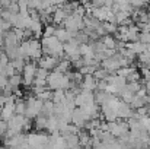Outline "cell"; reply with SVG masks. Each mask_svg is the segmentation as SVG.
I'll return each mask as SVG.
<instances>
[{
    "mask_svg": "<svg viewBox=\"0 0 150 149\" xmlns=\"http://www.w3.org/2000/svg\"><path fill=\"white\" fill-rule=\"evenodd\" d=\"M146 12H147V16H149V19H150V6L147 7V10H146Z\"/></svg>",
    "mask_w": 150,
    "mask_h": 149,
    "instance_id": "484cf974",
    "label": "cell"
},
{
    "mask_svg": "<svg viewBox=\"0 0 150 149\" xmlns=\"http://www.w3.org/2000/svg\"><path fill=\"white\" fill-rule=\"evenodd\" d=\"M142 86H143L142 81H140V82H127L125 89H127V91H130V92H133V94H136V92H137Z\"/></svg>",
    "mask_w": 150,
    "mask_h": 149,
    "instance_id": "d6986e66",
    "label": "cell"
},
{
    "mask_svg": "<svg viewBox=\"0 0 150 149\" xmlns=\"http://www.w3.org/2000/svg\"><path fill=\"white\" fill-rule=\"evenodd\" d=\"M134 98V94L133 92H130V91H124V92H121V95H120V99L121 101H124V102H127V104H130L131 101Z\"/></svg>",
    "mask_w": 150,
    "mask_h": 149,
    "instance_id": "ffe728a7",
    "label": "cell"
},
{
    "mask_svg": "<svg viewBox=\"0 0 150 149\" xmlns=\"http://www.w3.org/2000/svg\"><path fill=\"white\" fill-rule=\"evenodd\" d=\"M147 114L150 115V104H147Z\"/></svg>",
    "mask_w": 150,
    "mask_h": 149,
    "instance_id": "83f0119b",
    "label": "cell"
},
{
    "mask_svg": "<svg viewBox=\"0 0 150 149\" xmlns=\"http://www.w3.org/2000/svg\"><path fill=\"white\" fill-rule=\"evenodd\" d=\"M134 70H137L134 66H122V67H120V69L117 70V75L121 76V78H124V79H128Z\"/></svg>",
    "mask_w": 150,
    "mask_h": 149,
    "instance_id": "2e32d148",
    "label": "cell"
},
{
    "mask_svg": "<svg viewBox=\"0 0 150 149\" xmlns=\"http://www.w3.org/2000/svg\"><path fill=\"white\" fill-rule=\"evenodd\" d=\"M139 41L143 43V44H149L150 43V31H147V32H140Z\"/></svg>",
    "mask_w": 150,
    "mask_h": 149,
    "instance_id": "44dd1931",
    "label": "cell"
},
{
    "mask_svg": "<svg viewBox=\"0 0 150 149\" xmlns=\"http://www.w3.org/2000/svg\"><path fill=\"white\" fill-rule=\"evenodd\" d=\"M47 88L51 91H55V89L69 91L71 89V81L67 73H60L54 70V72H50L47 76Z\"/></svg>",
    "mask_w": 150,
    "mask_h": 149,
    "instance_id": "7a4b0ae2",
    "label": "cell"
},
{
    "mask_svg": "<svg viewBox=\"0 0 150 149\" xmlns=\"http://www.w3.org/2000/svg\"><path fill=\"white\" fill-rule=\"evenodd\" d=\"M19 51L21 56L23 58H26L28 61H38L42 57V48H41V43L37 38H31V40H23L19 44Z\"/></svg>",
    "mask_w": 150,
    "mask_h": 149,
    "instance_id": "6da1fadb",
    "label": "cell"
},
{
    "mask_svg": "<svg viewBox=\"0 0 150 149\" xmlns=\"http://www.w3.org/2000/svg\"><path fill=\"white\" fill-rule=\"evenodd\" d=\"M96 85H98V81L93 78V75H83L82 78V82H80V89H85V91H95L96 89Z\"/></svg>",
    "mask_w": 150,
    "mask_h": 149,
    "instance_id": "8fae6325",
    "label": "cell"
},
{
    "mask_svg": "<svg viewBox=\"0 0 150 149\" xmlns=\"http://www.w3.org/2000/svg\"><path fill=\"white\" fill-rule=\"evenodd\" d=\"M115 114L118 120H127L134 114V110L130 107V104L124 102V101H118V104L115 105Z\"/></svg>",
    "mask_w": 150,
    "mask_h": 149,
    "instance_id": "52a82bcc",
    "label": "cell"
},
{
    "mask_svg": "<svg viewBox=\"0 0 150 149\" xmlns=\"http://www.w3.org/2000/svg\"><path fill=\"white\" fill-rule=\"evenodd\" d=\"M147 135H149V138H150V127L147 129Z\"/></svg>",
    "mask_w": 150,
    "mask_h": 149,
    "instance_id": "f1b7e54d",
    "label": "cell"
},
{
    "mask_svg": "<svg viewBox=\"0 0 150 149\" xmlns=\"http://www.w3.org/2000/svg\"><path fill=\"white\" fill-rule=\"evenodd\" d=\"M13 0H0V9H7Z\"/></svg>",
    "mask_w": 150,
    "mask_h": 149,
    "instance_id": "7402d4cb",
    "label": "cell"
},
{
    "mask_svg": "<svg viewBox=\"0 0 150 149\" xmlns=\"http://www.w3.org/2000/svg\"><path fill=\"white\" fill-rule=\"evenodd\" d=\"M88 120H89V118H88V115H86V113H85L83 108L76 107V108L73 110V113H71V120H70V121H71V124H74L77 129H83Z\"/></svg>",
    "mask_w": 150,
    "mask_h": 149,
    "instance_id": "ba28073f",
    "label": "cell"
},
{
    "mask_svg": "<svg viewBox=\"0 0 150 149\" xmlns=\"http://www.w3.org/2000/svg\"><path fill=\"white\" fill-rule=\"evenodd\" d=\"M106 132H109L115 139H121L130 133V127H128L127 121L114 120V121H106Z\"/></svg>",
    "mask_w": 150,
    "mask_h": 149,
    "instance_id": "277c9868",
    "label": "cell"
},
{
    "mask_svg": "<svg viewBox=\"0 0 150 149\" xmlns=\"http://www.w3.org/2000/svg\"><path fill=\"white\" fill-rule=\"evenodd\" d=\"M109 75H111V73H109V72H106V70H105L103 67H100V66L95 70V72H93V78H95L96 81H105Z\"/></svg>",
    "mask_w": 150,
    "mask_h": 149,
    "instance_id": "e0dca14e",
    "label": "cell"
},
{
    "mask_svg": "<svg viewBox=\"0 0 150 149\" xmlns=\"http://www.w3.org/2000/svg\"><path fill=\"white\" fill-rule=\"evenodd\" d=\"M99 41L105 46V48H108V50H117L118 48V41L115 40L114 35H103V37L99 38Z\"/></svg>",
    "mask_w": 150,
    "mask_h": 149,
    "instance_id": "9a60e30c",
    "label": "cell"
},
{
    "mask_svg": "<svg viewBox=\"0 0 150 149\" xmlns=\"http://www.w3.org/2000/svg\"><path fill=\"white\" fill-rule=\"evenodd\" d=\"M139 35H140V29L136 24H131L127 26V43L139 41Z\"/></svg>",
    "mask_w": 150,
    "mask_h": 149,
    "instance_id": "4fadbf2b",
    "label": "cell"
},
{
    "mask_svg": "<svg viewBox=\"0 0 150 149\" xmlns=\"http://www.w3.org/2000/svg\"><path fill=\"white\" fill-rule=\"evenodd\" d=\"M76 1H77L79 4H86V3H88L89 0H76Z\"/></svg>",
    "mask_w": 150,
    "mask_h": 149,
    "instance_id": "603a6c76",
    "label": "cell"
},
{
    "mask_svg": "<svg viewBox=\"0 0 150 149\" xmlns=\"http://www.w3.org/2000/svg\"><path fill=\"white\" fill-rule=\"evenodd\" d=\"M125 48H128L130 51H133L136 56H139V54H142V53L146 51L147 46L143 44V43H140V41H133V43H125Z\"/></svg>",
    "mask_w": 150,
    "mask_h": 149,
    "instance_id": "5bb4252c",
    "label": "cell"
},
{
    "mask_svg": "<svg viewBox=\"0 0 150 149\" xmlns=\"http://www.w3.org/2000/svg\"><path fill=\"white\" fill-rule=\"evenodd\" d=\"M0 149H9V148H7V146H6V145L3 143V145H0Z\"/></svg>",
    "mask_w": 150,
    "mask_h": 149,
    "instance_id": "d4e9b609",
    "label": "cell"
},
{
    "mask_svg": "<svg viewBox=\"0 0 150 149\" xmlns=\"http://www.w3.org/2000/svg\"><path fill=\"white\" fill-rule=\"evenodd\" d=\"M121 149H131V148H130L128 145H122V146H121Z\"/></svg>",
    "mask_w": 150,
    "mask_h": 149,
    "instance_id": "cb8c5ba5",
    "label": "cell"
},
{
    "mask_svg": "<svg viewBox=\"0 0 150 149\" xmlns=\"http://www.w3.org/2000/svg\"><path fill=\"white\" fill-rule=\"evenodd\" d=\"M146 46H147V48H146V51H147V53H150V43H149V44H146Z\"/></svg>",
    "mask_w": 150,
    "mask_h": 149,
    "instance_id": "4316f807",
    "label": "cell"
},
{
    "mask_svg": "<svg viewBox=\"0 0 150 149\" xmlns=\"http://www.w3.org/2000/svg\"><path fill=\"white\" fill-rule=\"evenodd\" d=\"M146 67H147V69H149V70H150V63H149V64H147V66H146Z\"/></svg>",
    "mask_w": 150,
    "mask_h": 149,
    "instance_id": "f546056e",
    "label": "cell"
},
{
    "mask_svg": "<svg viewBox=\"0 0 150 149\" xmlns=\"http://www.w3.org/2000/svg\"><path fill=\"white\" fill-rule=\"evenodd\" d=\"M15 99H9L6 104L0 107V118L4 121H9L15 115Z\"/></svg>",
    "mask_w": 150,
    "mask_h": 149,
    "instance_id": "30bf717a",
    "label": "cell"
},
{
    "mask_svg": "<svg viewBox=\"0 0 150 149\" xmlns=\"http://www.w3.org/2000/svg\"><path fill=\"white\" fill-rule=\"evenodd\" d=\"M63 51H64V57L69 58L70 61L71 60H76L80 57V44H77L74 40L71 41H67L63 44Z\"/></svg>",
    "mask_w": 150,
    "mask_h": 149,
    "instance_id": "8992f818",
    "label": "cell"
},
{
    "mask_svg": "<svg viewBox=\"0 0 150 149\" xmlns=\"http://www.w3.org/2000/svg\"><path fill=\"white\" fill-rule=\"evenodd\" d=\"M37 69H38V64L32 60L26 61L21 75H22V85H25L26 88H31L32 83H34V79H35V73H37Z\"/></svg>",
    "mask_w": 150,
    "mask_h": 149,
    "instance_id": "5b68a950",
    "label": "cell"
},
{
    "mask_svg": "<svg viewBox=\"0 0 150 149\" xmlns=\"http://www.w3.org/2000/svg\"><path fill=\"white\" fill-rule=\"evenodd\" d=\"M55 28H57V25H54V24L44 25V28H42V37H52L55 34Z\"/></svg>",
    "mask_w": 150,
    "mask_h": 149,
    "instance_id": "ac0fdd59",
    "label": "cell"
},
{
    "mask_svg": "<svg viewBox=\"0 0 150 149\" xmlns=\"http://www.w3.org/2000/svg\"><path fill=\"white\" fill-rule=\"evenodd\" d=\"M40 43H41L42 54L52 56V57H57V58H63V57H64L63 43H61L60 40H57L54 35H52V37H42Z\"/></svg>",
    "mask_w": 150,
    "mask_h": 149,
    "instance_id": "3957f363",
    "label": "cell"
},
{
    "mask_svg": "<svg viewBox=\"0 0 150 149\" xmlns=\"http://www.w3.org/2000/svg\"><path fill=\"white\" fill-rule=\"evenodd\" d=\"M54 37H55L57 40H60L63 44L67 43V41H71V40H73V34L69 32V31H67L66 28H63V26H57V28H55V34H54Z\"/></svg>",
    "mask_w": 150,
    "mask_h": 149,
    "instance_id": "7c38bea8",
    "label": "cell"
},
{
    "mask_svg": "<svg viewBox=\"0 0 150 149\" xmlns=\"http://www.w3.org/2000/svg\"><path fill=\"white\" fill-rule=\"evenodd\" d=\"M149 3H150V0H149Z\"/></svg>",
    "mask_w": 150,
    "mask_h": 149,
    "instance_id": "4dcf8cb0",
    "label": "cell"
},
{
    "mask_svg": "<svg viewBox=\"0 0 150 149\" xmlns=\"http://www.w3.org/2000/svg\"><path fill=\"white\" fill-rule=\"evenodd\" d=\"M58 61H60V58H57V57L42 54V57L38 60V66L42 67V69H45V70H48V72H54L55 67H57V64H58Z\"/></svg>",
    "mask_w": 150,
    "mask_h": 149,
    "instance_id": "9c48e42d",
    "label": "cell"
}]
</instances>
